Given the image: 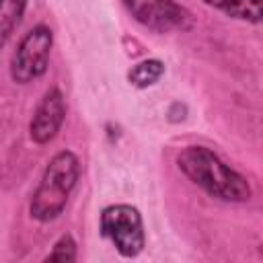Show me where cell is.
<instances>
[{"mask_svg": "<svg viewBox=\"0 0 263 263\" xmlns=\"http://www.w3.org/2000/svg\"><path fill=\"white\" fill-rule=\"evenodd\" d=\"M177 168L210 197L226 203H245L253 197L251 183L208 146H185L177 154Z\"/></svg>", "mask_w": 263, "mask_h": 263, "instance_id": "cell-1", "label": "cell"}, {"mask_svg": "<svg viewBox=\"0 0 263 263\" xmlns=\"http://www.w3.org/2000/svg\"><path fill=\"white\" fill-rule=\"evenodd\" d=\"M80 168V158L72 150H60L49 158L29 201V214L35 222L47 224L66 210L78 185Z\"/></svg>", "mask_w": 263, "mask_h": 263, "instance_id": "cell-2", "label": "cell"}, {"mask_svg": "<svg viewBox=\"0 0 263 263\" xmlns=\"http://www.w3.org/2000/svg\"><path fill=\"white\" fill-rule=\"evenodd\" d=\"M99 230L123 259L138 257L146 247L142 214L129 203H111L103 208L99 216Z\"/></svg>", "mask_w": 263, "mask_h": 263, "instance_id": "cell-3", "label": "cell"}, {"mask_svg": "<svg viewBox=\"0 0 263 263\" xmlns=\"http://www.w3.org/2000/svg\"><path fill=\"white\" fill-rule=\"evenodd\" d=\"M53 47V31L39 23L23 35L18 41L12 60H10V78L16 84H29L41 78L49 66V53Z\"/></svg>", "mask_w": 263, "mask_h": 263, "instance_id": "cell-4", "label": "cell"}, {"mask_svg": "<svg viewBox=\"0 0 263 263\" xmlns=\"http://www.w3.org/2000/svg\"><path fill=\"white\" fill-rule=\"evenodd\" d=\"M125 10L136 23L152 33L191 31L195 25L193 14L177 0H121Z\"/></svg>", "mask_w": 263, "mask_h": 263, "instance_id": "cell-5", "label": "cell"}, {"mask_svg": "<svg viewBox=\"0 0 263 263\" xmlns=\"http://www.w3.org/2000/svg\"><path fill=\"white\" fill-rule=\"evenodd\" d=\"M66 97L58 86H51L43 92V97L39 99L33 117L29 121V138L39 144L45 146L49 144L62 129L64 121H66Z\"/></svg>", "mask_w": 263, "mask_h": 263, "instance_id": "cell-6", "label": "cell"}, {"mask_svg": "<svg viewBox=\"0 0 263 263\" xmlns=\"http://www.w3.org/2000/svg\"><path fill=\"white\" fill-rule=\"evenodd\" d=\"M205 6L251 25L261 23V0H201Z\"/></svg>", "mask_w": 263, "mask_h": 263, "instance_id": "cell-7", "label": "cell"}, {"mask_svg": "<svg viewBox=\"0 0 263 263\" xmlns=\"http://www.w3.org/2000/svg\"><path fill=\"white\" fill-rule=\"evenodd\" d=\"M29 0H0V51L21 25Z\"/></svg>", "mask_w": 263, "mask_h": 263, "instance_id": "cell-8", "label": "cell"}, {"mask_svg": "<svg viewBox=\"0 0 263 263\" xmlns=\"http://www.w3.org/2000/svg\"><path fill=\"white\" fill-rule=\"evenodd\" d=\"M162 74H164V62H160L158 58H148L129 68L127 82L136 88H148L156 84L162 78Z\"/></svg>", "mask_w": 263, "mask_h": 263, "instance_id": "cell-9", "label": "cell"}, {"mask_svg": "<svg viewBox=\"0 0 263 263\" xmlns=\"http://www.w3.org/2000/svg\"><path fill=\"white\" fill-rule=\"evenodd\" d=\"M45 261H62V263H70L76 261V240L72 234H62L55 245L51 247V251L45 255Z\"/></svg>", "mask_w": 263, "mask_h": 263, "instance_id": "cell-10", "label": "cell"}]
</instances>
